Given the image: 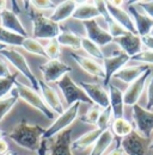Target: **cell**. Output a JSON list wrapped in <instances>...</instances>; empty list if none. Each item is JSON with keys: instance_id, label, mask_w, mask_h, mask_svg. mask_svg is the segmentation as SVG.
<instances>
[{"instance_id": "cb8c5ba5", "label": "cell", "mask_w": 153, "mask_h": 155, "mask_svg": "<svg viewBox=\"0 0 153 155\" xmlns=\"http://www.w3.org/2000/svg\"><path fill=\"white\" fill-rule=\"evenodd\" d=\"M76 6H78V2L76 1H72V0H68V1H61L59 2V5L56 6V8L53 11V13L49 16V18L53 20L54 23H62L66 19L71 18L76 11Z\"/></svg>"}, {"instance_id": "c3c4849f", "label": "cell", "mask_w": 153, "mask_h": 155, "mask_svg": "<svg viewBox=\"0 0 153 155\" xmlns=\"http://www.w3.org/2000/svg\"><path fill=\"white\" fill-rule=\"evenodd\" d=\"M5 48H7V47H6L5 44H1V43H0V51H1V50H4Z\"/></svg>"}, {"instance_id": "7bdbcfd3", "label": "cell", "mask_w": 153, "mask_h": 155, "mask_svg": "<svg viewBox=\"0 0 153 155\" xmlns=\"http://www.w3.org/2000/svg\"><path fill=\"white\" fill-rule=\"evenodd\" d=\"M144 47H146V50H152L153 51V36L148 35L145 37H141Z\"/></svg>"}, {"instance_id": "836d02e7", "label": "cell", "mask_w": 153, "mask_h": 155, "mask_svg": "<svg viewBox=\"0 0 153 155\" xmlns=\"http://www.w3.org/2000/svg\"><path fill=\"white\" fill-rule=\"evenodd\" d=\"M17 75L18 73H15L8 78H0V99L8 96L12 92L17 81Z\"/></svg>"}, {"instance_id": "d4e9b609", "label": "cell", "mask_w": 153, "mask_h": 155, "mask_svg": "<svg viewBox=\"0 0 153 155\" xmlns=\"http://www.w3.org/2000/svg\"><path fill=\"white\" fill-rule=\"evenodd\" d=\"M98 17H102V15L95 2H81L76 6V11L72 16V18L81 21L95 20Z\"/></svg>"}, {"instance_id": "7dc6e473", "label": "cell", "mask_w": 153, "mask_h": 155, "mask_svg": "<svg viewBox=\"0 0 153 155\" xmlns=\"http://www.w3.org/2000/svg\"><path fill=\"white\" fill-rule=\"evenodd\" d=\"M6 6H7V1H4V0H0V12L6 10Z\"/></svg>"}, {"instance_id": "bcb514c9", "label": "cell", "mask_w": 153, "mask_h": 155, "mask_svg": "<svg viewBox=\"0 0 153 155\" xmlns=\"http://www.w3.org/2000/svg\"><path fill=\"white\" fill-rule=\"evenodd\" d=\"M108 155H124V153H123V150L121 149L120 144H117V147H116L115 149H113Z\"/></svg>"}, {"instance_id": "f5cc1de1", "label": "cell", "mask_w": 153, "mask_h": 155, "mask_svg": "<svg viewBox=\"0 0 153 155\" xmlns=\"http://www.w3.org/2000/svg\"><path fill=\"white\" fill-rule=\"evenodd\" d=\"M150 35H151V36H153V29H152V31H151V34H150Z\"/></svg>"}, {"instance_id": "4316f807", "label": "cell", "mask_w": 153, "mask_h": 155, "mask_svg": "<svg viewBox=\"0 0 153 155\" xmlns=\"http://www.w3.org/2000/svg\"><path fill=\"white\" fill-rule=\"evenodd\" d=\"M115 140V136L113 135L110 129H107L105 131L102 133V135L99 136V138L93 144L90 155H103L105 153V150L113 144Z\"/></svg>"}, {"instance_id": "74e56055", "label": "cell", "mask_w": 153, "mask_h": 155, "mask_svg": "<svg viewBox=\"0 0 153 155\" xmlns=\"http://www.w3.org/2000/svg\"><path fill=\"white\" fill-rule=\"evenodd\" d=\"M30 5L37 10V11H46V10H55L59 2L56 1H50V0H34V1H29Z\"/></svg>"}, {"instance_id": "7a4b0ae2", "label": "cell", "mask_w": 153, "mask_h": 155, "mask_svg": "<svg viewBox=\"0 0 153 155\" xmlns=\"http://www.w3.org/2000/svg\"><path fill=\"white\" fill-rule=\"evenodd\" d=\"M25 10L28 17L32 23V35L34 38L53 39L56 38L61 32V28L57 23H54L49 17L44 16L42 12L35 10L29 1H25Z\"/></svg>"}, {"instance_id": "2e32d148", "label": "cell", "mask_w": 153, "mask_h": 155, "mask_svg": "<svg viewBox=\"0 0 153 155\" xmlns=\"http://www.w3.org/2000/svg\"><path fill=\"white\" fill-rule=\"evenodd\" d=\"M114 42L129 58H133L135 55H138L139 53H141L142 48H144L141 37L139 35L131 34V32H127L123 36L116 37V38H114Z\"/></svg>"}, {"instance_id": "e0dca14e", "label": "cell", "mask_w": 153, "mask_h": 155, "mask_svg": "<svg viewBox=\"0 0 153 155\" xmlns=\"http://www.w3.org/2000/svg\"><path fill=\"white\" fill-rule=\"evenodd\" d=\"M38 85H39V93L43 98L44 103L47 104V106L54 114L61 115L65 111V107H63V104H62L56 91L49 84L44 82L43 80H38Z\"/></svg>"}, {"instance_id": "ee69618b", "label": "cell", "mask_w": 153, "mask_h": 155, "mask_svg": "<svg viewBox=\"0 0 153 155\" xmlns=\"http://www.w3.org/2000/svg\"><path fill=\"white\" fill-rule=\"evenodd\" d=\"M10 153V148L7 142L4 138H0V155H7Z\"/></svg>"}, {"instance_id": "83f0119b", "label": "cell", "mask_w": 153, "mask_h": 155, "mask_svg": "<svg viewBox=\"0 0 153 155\" xmlns=\"http://www.w3.org/2000/svg\"><path fill=\"white\" fill-rule=\"evenodd\" d=\"M57 42L60 45H65V47H70L72 49L79 50L81 49V37L78 36L71 30H61L60 35L56 37Z\"/></svg>"}, {"instance_id": "d590c367", "label": "cell", "mask_w": 153, "mask_h": 155, "mask_svg": "<svg viewBox=\"0 0 153 155\" xmlns=\"http://www.w3.org/2000/svg\"><path fill=\"white\" fill-rule=\"evenodd\" d=\"M60 44L57 42L56 38L49 39L48 44L44 47L46 50V55L48 60H59L60 55H61V49H60Z\"/></svg>"}, {"instance_id": "7402d4cb", "label": "cell", "mask_w": 153, "mask_h": 155, "mask_svg": "<svg viewBox=\"0 0 153 155\" xmlns=\"http://www.w3.org/2000/svg\"><path fill=\"white\" fill-rule=\"evenodd\" d=\"M147 69H150V66H145V64H139V66H128V67H123L122 69H120L113 79L120 80L122 82L126 84H132L136 79L141 77Z\"/></svg>"}, {"instance_id": "ba28073f", "label": "cell", "mask_w": 153, "mask_h": 155, "mask_svg": "<svg viewBox=\"0 0 153 155\" xmlns=\"http://www.w3.org/2000/svg\"><path fill=\"white\" fill-rule=\"evenodd\" d=\"M126 155H146L148 149V140L141 136L136 130L123 137L118 143Z\"/></svg>"}, {"instance_id": "e575fe53", "label": "cell", "mask_w": 153, "mask_h": 155, "mask_svg": "<svg viewBox=\"0 0 153 155\" xmlns=\"http://www.w3.org/2000/svg\"><path fill=\"white\" fill-rule=\"evenodd\" d=\"M103 109L98 105H92L91 109L83 116L80 117V122L81 123H86V124H92V125H96L98 118H99V115L102 114Z\"/></svg>"}, {"instance_id": "4fadbf2b", "label": "cell", "mask_w": 153, "mask_h": 155, "mask_svg": "<svg viewBox=\"0 0 153 155\" xmlns=\"http://www.w3.org/2000/svg\"><path fill=\"white\" fill-rule=\"evenodd\" d=\"M83 25L86 31V38L92 41L98 47L108 45L109 43L114 42V37L109 34V31L100 28L99 24L96 21V19L83 21Z\"/></svg>"}, {"instance_id": "1f68e13d", "label": "cell", "mask_w": 153, "mask_h": 155, "mask_svg": "<svg viewBox=\"0 0 153 155\" xmlns=\"http://www.w3.org/2000/svg\"><path fill=\"white\" fill-rule=\"evenodd\" d=\"M22 48L24 50H26L28 53H31V54H35V55H38V56H42V58H47L44 47L38 42L37 39L34 38V37H25L24 41H23Z\"/></svg>"}, {"instance_id": "b9f144b4", "label": "cell", "mask_w": 153, "mask_h": 155, "mask_svg": "<svg viewBox=\"0 0 153 155\" xmlns=\"http://www.w3.org/2000/svg\"><path fill=\"white\" fill-rule=\"evenodd\" d=\"M13 73H11V71H10V68H8V66H7V63L4 61V60H1L0 58V78H8L11 77Z\"/></svg>"}, {"instance_id": "8992f818", "label": "cell", "mask_w": 153, "mask_h": 155, "mask_svg": "<svg viewBox=\"0 0 153 155\" xmlns=\"http://www.w3.org/2000/svg\"><path fill=\"white\" fill-rule=\"evenodd\" d=\"M79 107H80V103H76L72 106L67 107L61 115H59L57 118H55V120L46 129V133L43 135V140L49 141L50 138L55 137L60 133L68 129L70 125L76 120V117H78Z\"/></svg>"}, {"instance_id": "db71d44e", "label": "cell", "mask_w": 153, "mask_h": 155, "mask_svg": "<svg viewBox=\"0 0 153 155\" xmlns=\"http://www.w3.org/2000/svg\"><path fill=\"white\" fill-rule=\"evenodd\" d=\"M34 155H37V153H36V154H34Z\"/></svg>"}, {"instance_id": "60d3db41", "label": "cell", "mask_w": 153, "mask_h": 155, "mask_svg": "<svg viewBox=\"0 0 153 155\" xmlns=\"http://www.w3.org/2000/svg\"><path fill=\"white\" fill-rule=\"evenodd\" d=\"M138 5L144 10V12L153 19V1H136Z\"/></svg>"}, {"instance_id": "ac0fdd59", "label": "cell", "mask_w": 153, "mask_h": 155, "mask_svg": "<svg viewBox=\"0 0 153 155\" xmlns=\"http://www.w3.org/2000/svg\"><path fill=\"white\" fill-rule=\"evenodd\" d=\"M0 21H1V26H4L6 30L17 34L19 36L23 37H28V32L24 28V25L22 24L20 19L18 18L17 13L11 11V10H4L0 12Z\"/></svg>"}, {"instance_id": "52a82bcc", "label": "cell", "mask_w": 153, "mask_h": 155, "mask_svg": "<svg viewBox=\"0 0 153 155\" xmlns=\"http://www.w3.org/2000/svg\"><path fill=\"white\" fill-rule=\"evenodd\" d=\"M132 117L136 131L148 140L153 131V112L136 104L132 109Z\"/></svg>"}, {"instance_id": "f546056e", "label": "cell", "mask_w": 153, "mask_h": 155, "mask_svg": "<svg viewBox=\"0 0 153 155\" xmlns=\"http://www.w3.org/2000/svg\"><path fill=\"white\" fill-rule=\"evenodd\" d=\"M18 99L19 96L17 93V91H16V88H13L12 92L8 96L0 99V123L6 117V115L12 110V107L17 104Z\"/></svg>"}, {"instance_id": "44dd1931", "label": "cell", "mask_w": 153, "mask_h": 155, "mask_svg": "<svg viewBox=\"0 0 153 155\" xmlns=\"http://www.w3.org/2000/svg\"><path fill=\"white\" fill-rule=\"evenodd\" d=\"M109 99H110V107L114 119L123 118L124 117V100H123V92L113 84L108 86Z\"/></svg>"}, {"instance_id": "d6986e66", "label": "cell", "mask_w": 153, "mask_h": 155, "mask_svg": "<svg viewBox=\"0 0 153 155\" xmlns=\"http://www.w3.org/2000/svg\"><path fill=\"white\" fill-rule=\"evenodd\" d=\"M70 56L73 58L76 62V64L85 72H87L90 75L96 77L98 79H102L104 80L105 74H104V69H103V66L98 62H96V60L91 58H86L84 55H80V54H76V53H70Z\"/></svg>"}, {"instance_id": "9a60e30c", "label": "cell", "mask_w": 153, "mask_h": 155, "mask_svg": "<svg viewBox=\"0 0 153 155\" xmlns=\"http://www.w3.org/2000/svg\"><path fill=\"white\" fill-rule=\"evenodd\" d=\"M47 155H73L72 153V129H66L55 136L48 147Z\"/></svg>"}, {"instance_id": "ab89813d", "label": "cell", "mask_w": 153, "mask_h": 155, "mask_svg": "<svg viewBox=\"0 0 153 155\" xmlns=\"http://www.w3.org/2000/svg\"><path fill=\"white\" fill-rule=\"evenodd\" d=\"M147 110L153 109V74L148 80V85H147V105H146Z\"/></svg>"}, {"instance_id": "4dcf8cb0", "label": "cell", "mask_w": 153, "mask_h": 155, "mask_svg": "<svg viewBox=\"0 0 153 155\" xmlns=\"http://www.w3.org/2000/svg\"><path fill=\"white\" fill-rule=\"evenodd\" d=\"M24 38L25 37L19 36L17 34H13L0 25V43L1 44H5L6 47H10V48L11 47H22Z\"/></svg>"}, {"instance_id": "5bb4252c", "label": "cell", "mask_w": 153, "mask_h": 155, "mask_svg": "<svg viewBox=\"0 0 153 155\" xmlns=\"http://www.w3.org/2000/svg\"><path fill=\"white\" fill-rule=\"evenodd\" d=\"M134 4L135 2H131V5H128V11L127 12L131 15V17L133 19L138 35L140 37L148 36L153 29V19L151 17H148L145 12L139 11L138 7Z\"/></svg>"}, {"instance_id": "d6a6232c", "label": "cell", "mask_w": 153, "mask_h": 155, "mask_svg": "<svg viewBox=\"0 0 153 155\" xmlns=\"http://www.w3.org/2000/svg\"><path fill=\"white\" fill-rule=\"evenodd\" d=\"M81 49L87 53L91 58H93L95 60H98V61H103L104 60V54L100 49V47H98L97 44H95L92 41H90L86 37H81Z\"/></svg>"}, {"instance_id": "7c38bea8", "label": "cell", "mask_w": 153, "mask_h": 155, "mask_svg": "<svg viewBox=\"0 0 153 155\" xmlns=\"http://www.w3.org/2000/svg\"><path fill=\"white\" fill-rule=\"evenodd\" d=\"M152 74H153V71L150 68L139 79H136L134 82H132L128 86V88L123 93V100H124V104L126 105L134 106V105L138 104L139 99L142 96V92H144V90L146 87V84L150 80V78L152 77Z\"/></svg>"}, {"instance_id": "681fc988", "label": "cell", "mask_w": 153, "mask_h": 155, "mask_svg": "<svg viewBox=\"0 0 153 155\" xmlns=\"http://www.w3.org/2000/svg\"><path fill=\"white\" fill-rule=\"evenodd\" d=\"M4 136H5V133L2 130H0V138H4Z\"/></svg>"}, {"instance_id": "6da1fadb", "label": "cell", "mask_w": 153, "mask_h": 155, "mask_svg": "<svg viewBox=\"0 0 153 155\" xmlns=\"http://www.w3.org/2000/svg\"><path fill=\"white\" fill-rule=\"evenodd\" d=\"M46 129L37 124H30L25 119L20 120L7 136L19 147L36 152L39 149Z\"/></svg>"}, {"instance_id": "30bf717a", "label": "cell", "mask_w": 153, "mask_h": 155, "mask_svg": "<svg viewBox=\"0 0 153 155\" xmlns=\"http://www.w3.org/2000/svg\"><path fill=\"white\" fill-rule=\"evenodd\" d=\"M39 71L42 73L43 81L49 84L57 82L62 77L72 72V67L60 60H48L46 63L39 66Z\"/></svg>"}, {"instance_id": "277c9868", "label": "cell", "mask_w": 153, "mask_h": 155, "mask_svg": "<svg viewBox=\"0 0 153 155\" xmlns=\"http://www.w3.org/2000/svg\"><path fill=\"white\" fill-rule=\"evenodd\" d=\"M59 90L61 91L62 96L66 100L67 106H72L76 103H86L89 105H93V103L90 100V98L86 96L84 90L73 81V79L66 74L56 82Z\"/></svg>"}, {"instance_id": "8d00e7d4", "label": "cell", "mask_w": 153, "mask_h": 155, "mask_svg": "<svg viewBox=\"0 0 153 155\" xmlns=\"http://www.w3.org/2000/svg\"><path fill=\"white\" fill-rule=\"evenodd\" d=\"M111 117H113V112H111V107L108 106L105 109H103L102 114L99 115V118L96 123V128L102 130V131H105L107 129H109V123L111 120Z\"/></svg>"}, {"instance_id": "f907efd6", "label": "cell", "mask_w": 153, "mask_h": 155, "mask_svg": "<svg viewBox=\"0 0 153 155\" xmlns=\"http://www.w3.org/2000/svg\"><path fill=\"white\" fill-rule=\"evenodd\" d=\"M148 148H150V149H153V142L150 144V146H148Z\"/></svg>"}, {"instance_id": "8fae6325", "label": "cell", "mask_w": 153, "mask_h": 155, "mask_svg": "<svg viewBox=\"0 0 153 155\" xmlns=\"http://www.w3.org/2000/svg\"><path fill=\"white\" fill-rule=\"evenodd\" d=\"M86 96L90 98V100L93 103V105H98L102 109H105L110 106V99H109V92L105 90V87L102 84L98 82H85L80 81L78 84Z\"/></svg>"}, {"instance_id": "5b68a950", "label": "cell", "mask_w": 153, "mask_h": 155, "mask_svg": "<svg viewBox=\"0 0 153 155\" xmlns=\"http://www.w3.org/2000/svg\"><path fill=\"white\" fill-rule=\"evenodd\" d=\"M15 88L18 93L20 99H23L26 104H29L31 107L38 110L43 116H46L48 119H55V114L47 106V104L44 103L42 96L38 93L37 91H35L32 87H29L24 84H22L20 81H16L15 84Z\"/></svg>"}, {"instance_id": "3957f363", "label": "cell", "mask_w": 153, "mask_h": 155, "mask_svg": "<svg viewBox=\"0 0 153 155\" xmlns=\"http://www.w3.org/2000/svg\"><path fill=\"white\" fill-rule=\"evenodd\" d=\"M0 55L4 56L5 60L7 62H10L16 69L17 72H19L20 74H23L24 78L31 84V87L35 90V91H39V85H38V79L36 78V75L34 74V72L31 71L26 58H24V55L22 53L17 51L16 49L13 48H5L4 50L0 51Z\"/></svg>"}, {"instance_id": "f35d334b", "label": "cell", "mask_w": 153, "mask_h": 155, "mask_svg": "<svg viewBox=\"0 0 153 155\" xmlns=\"http://www.w3.org/2000/svg\"><path fill=\"white\" fill-rule=\"evenodd\" d=\"M131 60H133L135 62H139L141 64H145V66L153 64V51L152 50H142L138 55L131 58Z\"/></svg>"}, {"instance_id": "603a6c76", "label": "cell", "mask_w": 153, "mask_h": 155, "mask_svg": "<svg viewBox=\"0 0 153 155\" xmlns=\"http://www.w3.org/2000/svg\"><path fill=\"white\" fill-rule=\"evenodd\" d=\"M95 4L97 5V7H98V10H99V12H100V15L103 17V19L105 20V23L108 24V31H109V34L114 38L120 37V36H123V35H126L128 32L126 29H123L121 25H118L114 20V18L110 16V13H109V11L107 8L105 1H96Z\"/></svg>"}, {"instance_id": "9c48e42d", "label": "cell", "mask_w": 153, "mask_h": 155, "mask_svg": "<svg viewBox=\"0 0 153 155\" xmlns=\"http://www.w3.org/2000/svg\"><path fill=\"white\" fill-rule=\"evenodd\" d=\"M131 60L128 55H126L123 51H114L110 56H105L103 62V69H104V74L105 78L103 80V86L107 87L110 84V80L113 79L115 74L122 69L123 67H126L127 62Z\"/></svg>"}, {"instance_id": "484cf974", "label": "cell", "mask_w": 153, "mask_h": 155, "mask_svg": "<svg viewBox=\"0 0 153 155\" xmlns=\"http://www.w3.org/2000/svg\"><path fill=\"white\" fill-rule=\"evenodd\" d=\"M102 130L99 129H92L81 136H79L76 141L72 142V150H76V152H83L89 147H93L96 141L99 138V136L102 135Z\"/></svg>"}, {"instance_id": "f6af8a7d", "label": "cell", "mask_w": 153, "mask_h": 155, "mask_svg": "<svg viewBox=\"0 0 153 155\" xmlns=\"http://www.w3.org/2000/svg\"><path fill=\"white\" fill-rule=\"evenodd\" d=\"M47 153H48V141L42 140L41 147L37 150V155H47Z\"/></svg>"}, {"instance_id": "ffe728a7", "label": "cell", "mask_w": 153, "mask_h": 155, "mask_svg": "<svg viewBox=\"0 0 153 155\" xmlns=\"http://www.w3.org/2000/svg\"><path fill=\"white\" fill-rule=\"evenodd\" d=\"M105 5H107V8H108L110 16L114 18V20L118 25H121V26H122L123 29H126L128 32L138 35L133 19H132L131 15H129L127 11H124V10L121 8V7H116L114 5H111L109 1H105Z\"/></svg>"}, {"instance_id": "f1b7e54d", "label": "cell", "mask_w": 153, "mask_h": 155, "mask_svg": "<svg viewBox=\"0 0 153 155\" xmlns=\"http://www.w3.org/2000/svg\"><path fill=\"white\" fill-rule=\"evenodd\" d=\"M113 135L116 138H123L127 135H129L134 130L133 124L131 122H128L124 117L123 118H116L114 119V122L111 123V128H110Z\"/></svg>"}, {"instance_id": "816d5d0a", "label": "cell", "mask_w": 153, "mask_h": 155, "mask_svg": "<svg viewBox=\"0 0 153 155\" xmlns=\"http://www.w3.org/2000/svg\"><path fill=\"white\" fill-rule=\"evenodd\" d=\"M7 155H17V154H16V153H13V152H10Z\"/></svg>"}]
</instances>
